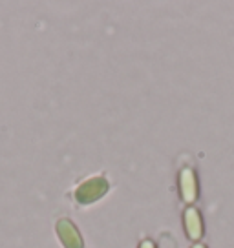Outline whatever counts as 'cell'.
Listing matches in <instances>:
<instances>
[{"label":"cell","instance_id":"obj_4","mask_svg":"<svg viewBox=\"0 0 234 248\" xmlns=\"http://www.w3.org/2000/svg\"><path fill=\"white\" fill-rule=\"evenodd\" d=\"M183 223H185V232H187L188 239L198 241L203 237V219H201V212L194 206H187L185 212H183Z\"/></svg>","mask_w":234,"mask_h":248},{"label":"cell","instance_id":"obj_2","mask_svg":"<svg viewBox=\"0 0 234 248\" xmlns=\"http://www.w3.org/2000/svg\"><path fill=\"white\" fill-rule=\"evenodd\" d=\"M55 232H57V237L61 239L64 248H84L83 235L75 226V223L70 219H66V217L59 219L55 223Z\"/></svg>","mask_w":234,"mask_h":248},{"label":"cell","instance_id":"obj_3","mask_svg":"<svg viewBox=\"0 0 234 248\" xmlns=\"http://www.w3.org/2000/svg\"><path fill=\"white\" fill-rule=\"evenodd\" d=\"M180 192L183 201L188 202V206L192 202L198 201L200 197V181L192 168H183L180 173Z\"/></svg>","mask_w":234,"mask_h":248},{"label":"cell","instance_id":"obj_5","mask_svg":"<svg viewBox=\"0 0 234 248\" xmlns=\"http://www.w3.org/2000/svg\"><path fill=\"white\" fill-rule=\"evenodd\" d=\"M139 248H156V243L150 239H145V241H141Z\"/></svg>","mask_w":234,"mask_h":248},{"label":"cell","instance_id":"obj_6","mask_svg":"<svg viewBox=\"0 0 234 248\" xmlns=\"http://www.w3.org/2000/svg\"><path fill=\"white\" fill-rule=\"evenodd\" d=\"M192 248H207V247L201 245V243H196V245H192Z\"/></svg>","mask_w":234,"mask_h":248},{"label":"cell","instance_id":"obj_1","mask_svg":"<svg viewBox=\"0 0 234 248\" xmlns=\"http://www.w3.org/2000/svg\"><path fill=\"white\" fill-rule=\"evenodd\" d=\"M110 183L106 177H90L83 181L75 190V201L81 204H92L108 194Z\"/></svg>","mask_w":234,"mask_h":248}]
</instances>
